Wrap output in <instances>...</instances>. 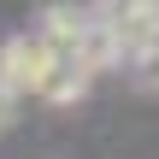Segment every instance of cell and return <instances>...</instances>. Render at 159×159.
<instances>
[{
	"label": "cell",
	"mask_w": 159,
	"mask_h": 159,
	"mask_svg": "<svg viewBox=\"0 0 159 159\" xmlns=\"http://www.w3.org/2000/svg\"><path fill=\"white\" fill-rule=\"evenodd\" d=\"M118 59H142L148 47H159V0H136V6H100Z\"/></svg>",
	"instance_id": "2"
},
{
	"label": "cell",
	"mask_w": 159,
	"mask_h": 159,
	"mask_svg": "<svg viewBox=\"0 0 159 159\" xmlns=\"http://www.w3.org/2000/svg\"><path fill=\"white\" fill-rule=\"evenodd\" d=\"M83 89H89V71L71 59V53H59L53 47V65H47V77H41V100H53V106H71V100H83Z\"/></svg>",
	"instance_id": "3"
},
{
	"label": "cell",
	"mask_w": 159,
	"mask_h": 159,
	"mask_svg": "<svg viewBox=\"0 0 159 159\" xmlns=\"http://www.w3.org/2000/svg\"><path fill=\"white\" fill-rule=\"evenodd\" d=\"M47 65H53V47L41 35H12L0 47V89L6 94H35L41 77H47Z\"/></svg>",
	"instance_id": "1"
},
{
	"label": "cell",
	"mask_w": 159,
	"mask_h": 159,
	"mask_svg": "<svg viewBox=\"0 0 159 159\" xmlns=\"http://www.w3.org/2000/svg\"><path fill=\"white\" fill-rule=\"evenodd\" d=\"M136 83H142V89H153V94H159V47H148V53L136 59Z\"/></svg>",
	"instance_id": "4"
},
{
	"label": "cell",
	"mask_w": 159,
	"mask_h": 159,
	"mask_svg": "<svg viewBox=\"0 0 159 159\" xmlns=\"http://www.w3.org/2000/svg\"><path fill=\"white\" fill-rule=\"evenodd\" d=\"M12 124H18V94L0 89V130H12Z\"/></svg>",
	"instance_id": "5"
}]
</instances>
